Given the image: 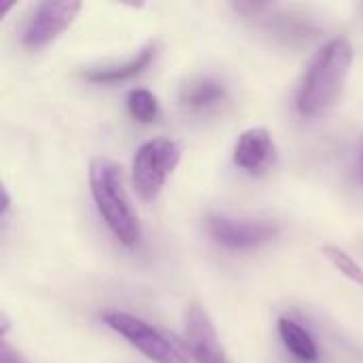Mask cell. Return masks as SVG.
<instances>
[{"label":"cell","mask_w":363,"mask_h":363,"mask_svg":"<svg viewBox=\"0 0 363 363\" xmlns=\"http://www.w3.org/2000/svg\"><path fill=\"white\" fill-rule=\"evenodd\" d=\"M353 66V45L338 36L325 43L311 60L298 96L296 108L302 117H319L342 96Z\"/></svg>","instance_id":"1"},{"label":"cell","mask_w":363,"mask_h":363,"mask_svg":"<svg viewBox=\"0 0 363 363\" xmlns=\"http://www.w3.org/2000/svg\"><path fill=\"white\" fill-rule=\"evenodd\" d=\"M89 189L96 208L113 236L125 247L136 245L143 236V228L125 191L121 166L108 157H94L89 164Z\"/></svg>","instance_id":"2"},{"label":"cell","mask_w":363,"mask_h":363,"mask_svg":"<svg viewBox=\"0 0 363 363\" xmlns=\"http://www.w3.org/2000/svg\"><path fill=\"white\" fill-rule=\"evenodd\" d=\"M181 162V147L170 138H153L138 147L132 160V183L143 200H155Z\"/></svg>","instance_id":"3"},{"label":"cell","mask_w":363,"mask_h":363,"mask_svg":"<svg viewBox=\"0 0 363 363\" xmlns=\"http://www.w3.org/2000/svg\"><path fill=\"white\" fill-rule=\"evenodd\" d=\"M102 321L117 332L119 336H123L132 347H136L145 357H149L155 363H189L187 353L172 342L164 332H160L157 328H153L151 323L123 313V311H106L102 315Z\"/></svg>","instance_id":"4"},{"label":"cell","mask_w":363,"mask_h":363,"mask_svg":"<svg viewBox=\"0 0 363 363\" xmlns=\"http://www.w3.org/2000/svg\"><path fill=\"white\" fill-rule=\"evenodd\" d=\"M81 9H83V2H79V0L40 2L21 34V43L28 49L47 47L49 43H53L62 32H66L72 26V21L77 19Z\"/></svg>","instance_id":"5"},{"label":"cell","mask_w":363,"mask_h":363,"mask_svg":"<svg viewBox=\"0 0 363 363\" xmlns=\"http://www.w3.org/2000/svg\"><path fill=\"white\" fill-rule=\"evenodd\" d=\"M208 236L228 249H253L270 242L279 234V225L268 219H236L228 215H211L206 219Z\"/></svg>","instance_id":"6"},{"label":"cell","mask_w":363,"mask_h":363,"mask_svg":"<svg viewBox=\"0 0 363 363\" xmlns=\"http://www.w3.org/2000/svg\"><path fill=\"white\" fill-rule=\"evenodd\" d=\"M185 345H187V355L196 363H230L228 353L219 340V334L208 317V313L191 304L187 315H185Z\"/></svg>","instance_id":"7"},{"label":"cell","mask_w":363,"mask_h":363,"mask_svg":"<svg viewBox=\"0 0 363 363\" xmlns=\"http://www.w3.org/2000/svg\"><path fill=\"white\" fill-rule=\"evenodd\" d=\"M274 155H277V147L272 134L266 128H249L238 136L232 160L240 170L249 174H259L270 168Z\"/></svg>","instance_id":"8"},{"label":"cell","mask_w":363,"mask_h":363,"mask_svg":"<svg viewBox=\"0 0 363 363\" xmlns=\"http://www.w3.org/2000/svg\"><path fill=\"white\" fill-rule=\"evenodd\" d=\"M155 49L157 45L155 43H149L145 45L134 57H130L128 62L123 64H113V66H100V68H89L83 72V77L96 85H115V83H121V81H128V79H134L136 74L145 72L149 68V64L153 62L155 57Z\"/></svg>","instance_id":"9"},{"label":"cell","mask_w":363,"mask_h":363,"mask_svg":"<svg viewBox=\"0 0 363 363\" xmlns=\"http://www.w3.org/2000/svg\"><path fill=\"white\" fill-rule=\"evenodd\" d=\"M279 334L285 345V349L302 363H317L319 362V349L313 336L294 319H279Z\"/></svg>","instance_id":"10"},{"label":"cell","mask_w":363,"mask_h":363,"mask_svg":"<svg viewBox=\"0 0 363 363\" xmlns=\"http://www.w3.org/2000/svg\"><path fill=\"white\" fill-rule=\"evenodd\" d=\"M225 98V87L217 79L200 77L183 85L181 89V102L189 108H208L219 104Z\"/></svg>","instance_id":"11"},{"label":"cell","mask_w":363,"mask_h":363,"mask_svg":"<svg viewBox=\"0 0 363 363\" xmlns=\"http://www.w3.org/2000/svg\"><path fill=\"white\" fill-rule=\"evenodd\" d=\"M128 111L140 123H153L160 117L157 98L149 89H143V87L132 89L128 94Z\"/></svg>","instance_id":"12"},{"label":"cell","mask_w":363,"mask_h":363,"mask_svg":"<svg viewBox=\"0 0 363 363\" xmlns=\"http://www.w3.org/2000/svg\"><path fill=\"white\" fill-rule=\"evenodd\" d=\"M323 255L328 257V262L342 274L347 277L351 283L363 287V268L362 264H357V259H353V255H349L345 249H340L338 245H325L323 247Z\"/></svg>","instance_id":"13"},{"label":"cell","mask_w":363,"mask_h":363,"mask_svg":"<svg viewBox=\"0 0 363 363\" xmlns=\"http://www.w3.org/2000/svg\"><path fill=\"white\" fill-rule=\"evenodd\" d=\"M0 363H23L21 357L6 345V340H2V347H0Z\"/></svg>","instance_id":"14"},{"label":"cell","mask_w":363,"mask_h":363,"mask_svg":"<svg viewBox=\"0 0 363 363\" xmlns=\"http://www.w3.org/2000/svg\"><path fill=\"white\" fill-rule=\"evenodd\" d=\"M9 208H11V198H9V191H6V187H2V219L6 217V213H9Z\"/></svg>","instance_id":"15"}]
</instances>
